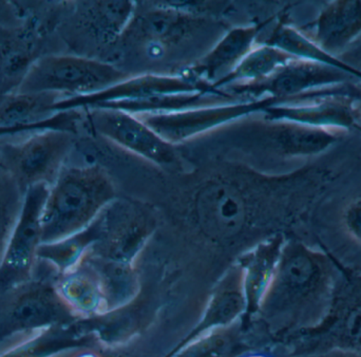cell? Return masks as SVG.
<instances>
[{"instance_id": "obj_22", "label": "cell", "mask_w": 361, "mask_h": 357, "mask_svg": "<svg viewBox=\"0 0 361 357\" xmlns=\"http://www.w3.org/2000/svg\"><path fill=\"white\" fill-rule=\"evenodd\" d=\"M25 198L16 180L0 165V263L23 212Z\"/></svg>"}, {"instance_id": "obj_23", "label": "cell", "mask_w": 361, "mask_h": 357, "mask_svg": "<svg viewBox=\"0 0 361 357\" xmlns=\"http://www.w3.org/2000/svg\"><path fill=\"white\" fill-rule=\"evenodd\" d=\"M80 110H67L57 112L48 120L30 125L18 126H0V142L8 141V138L17 135H29L44 131H63L75 135L78 123L82 121Z\"/></svg>"}, {"instance_id": "obj_19", "label": "cell", "mask_w": 361, "mask_h": 357, "mask_svg": "<svg viewBox=\"0 0 361 357\" xmlns=\"http://www.w3.org/2000/svg\"><path fill=\"white\" fill-rule=\"evenodd\" d=\"M86 6L80 17L82 29L104 42L123 37L135 15V4L130 1H99Z\"/></svg>"}, {"instance_id": "obj_21", "label": "cell", "mask_w": 361, "mask_h": 357, "mask_svg": "<svg viewBox=\"0 0 361 357\" xmlns=\"http://www.w3.org/2000/svg\"><path fill=\"white\" fill-rule=\"evenodd\" d=\"M265 44L275 47L295 59L314 61L343 70L361 80V70L356 69L349 63L341 61L334 55L326 52L310 36L305 35L292 25H280Z\"/></svg>"}, {"instance_id": "obj_11", "label": "cell", "mask_w": 361, "mask_h": 357, "mask_svg": "<svg viewBox=\"0 0 361 357\" xmlns=\"http://www.w3.org/2000/svg\"><path fill=\"white\" fill-rule=\"evenodd\" d=\"M352 78H356L331 66L295 59L264 82L250 86H233L224 91L247 99L269 97L277 104L312 91L351 83Z\"/></svg>"}, {"instance_id": "obj_20", "label": "cell", "mask_w": 361, "mask_h": 357, "mask_svg": "<svg viewBox=\"0 0 361 357\" xmlns=\"http://www.w3.org/2000/svg\"><path fill=\"white\" fill-rule=\"evenodd\" d=\"M56 93L13 92L0 97V126L35 124L54 116L52 108L59 99Z\"/></svg>"}, {"instance_id": "obj_16", "label": "cell", "mask_w": 361, "mask_h": 357, "mask_svg": "<svg viewBox=\"0 0 361 357\" xmlns=\"http://www.w3.org/2000/svg\"><path fill=\"white\" fill-rule=\"evenodd\" d=\"M197 20L179 8H159L133 17L123 36L141 40L154 50L178 44L186 37Z\"/></svg>"}, {"instance_id": "obj_1", "label": "cell", "mask_w": 361, "mask_h": 357, "mask_svg": "<svg viewBox=\"0 0 361 357\" xmlns=\"http://www.w3.org/2000/svg\"><path fill=\"white\" fill-rule=\"evenodd\" d=\"M343 267L326 252L302 243L290 246L276 276V298L293 312L301 331L314 328L330 311Z\"/></svg>"}, {"instance_id": "obj_18", "label": "cell", "mask_w": 361, "mask_h": 357, "mask_svg": "<svg viewBox=\"0 0 361 357\" xmlns=\"http://www.w3.org/2000/svg\"><path fill=\"white\" fill-rule=\"evenodd\" d=\"M293 59L295 57L275 47L265 44L255 46L231 73L221 78L212 87L222 89L223 87L259 84L271 78Z\"/></svg>"}, {"instance_id": "obj_7", "label": "cell", "mask_w": 361, "mask_h": 357, "mask_svg": "<svg viewBox=\"0 0 361 357\" xmlns=\"http://www.w3.org/2000/svg\"><path fill=\"white\" fill-rule=\"evenodd\" d=\"M298 356L330 350L361 351V274L343 269L330 311L297 335Z\"/></svg>"}, {"instance_id": "obj_17", "label": "cell", "mask_w": 361, "mask_h": 357, "mask_svg": "<svg viewBox=\"0 0 361 357\" xmlns=\"http://www.w3.org/2000/svg\"><path fill=\"white\" fill-rule=\"evenodd\" d=\"M313 27L315 33L312 40L335 56L361 34V0L331 2Z\"/></svg>"}, {"instance_id": "obj_15", "label": "cell", "mask_w": 361, "mask_h": 357, "mask_svg": "<svg viewBox=\"0 0 361 357\" xmlns=\"http://www.w3.org/2000/svg\"><path fill=\"white\" fill-rule=\"evenodd\" d=\"M257 33L258 27L235 28L185 74L214 86L231 73L254 48Z\"/></svg>"}, {"instance_id": "obj_5", "label": "cell", "mask_w": 361, "mask_h": 357, "mask_svg": "<svg viewBox=\"0 0 361 357\" xmlns=\"http://www.w3.org/2000/svg\"><path fill=\"white\" fill-rule=\"evenodd\" d=\"M130 74L111 63L70 54H44L30 68L16 92L87 97L106 90Z\"/></svg>"}, {"instance_id": "obj_2", "label": "cell", "mask_w": 361, "mask_h": 357, "mask_svg": "<svg viewBox=\"0 0 361 357\" xmlns=\"http://www.w3.org/2000/svg\"><path fill=\"white\" fill-rule=\"evenodd\" d=\"M55 270L38 260L31 282L0 295V357H8L59 329L71 312L54 288Z\"/></svg>"}, {"instance_id": "obj_9", "label": "cell", "mask_w": 361, "mask_h": 357, "mask_svg": "<svg viewBox=\"0 0 361 357\" xmlns=\"http://www.w3.org/2000/svg\"><path fill=\"white\" fill-rule=\"evenodd\" d=\"M49 186L35 185L25 193L18 222L8 240L0 263V295L31 282L38 265L42 246V214Z\"/></svg>"}, {"instance_id": "obj_6", "label": "cell", "mask_w": 361, "mask_h": 357, "mask_svg": "<svg viewBox=\"0 0 361 357\" xmlns=\"http://www.w3.org/2000/svg\"><path fill=\"white\" fill-rule=\"evenodd\" d=\"M74 133L44 131L18 141L0 142V165L25 193L35 185L50 187L67 164Z\"/></svg>"}, {"instance_id": "obj_14", "label": "cell", "mask_w": 361, "mask_h": 357, "mask_svg": "<svg viewBox=\"0 0 361 357\" xmlns=\"http://www.w3.org/2000/svg\"><path fill=\"white\" fill-rule=\"evenodd\" d=\"M35 31L0 27V97L16 92L34 63L42 56Z\"/></svg>"}, {"instance_id": "obj_10", "label": "cell", "mask_w": 361, "mask_h": 357, "mask_svg": "<svg viewBox=\"0 0 361 357\" xmlns=\"http://www.w3.org/2000/svg\"><path fill=\"white\" fill-rule=\"evenodd\" d=\"M275 101L269 97L244 99L222 105L193 108L166 114H142L141 119L154 133L171 144L182 143L202 133L239 120L257 111H263Z\"/></svg>"}, {"instance_id": "obj_4", "label": "cell", "mask_w": 361, "mask_h": 357, "mask_svg": "<svg viewBox=\"0 0 361 357\" xmlns=\"http://www.w3.org/2000/svg\"><path fill=\"white\" fill-rule=\"evenodd\" d=\"M109 182L97 167L66 165L49 187L42 214V243L80 233L109 200Z\"/></svg>"}, {"instance_id": "obj_12", "label": "cell", "mask_w": 361, "mask_h": 357, "mask_svg": "<svg viewBox=\"0 0 361 357\" xmlns=\"http://www.w3.org/2000/svg\"><path fill=\"white\" fill-rule=\"evenodd\" d=\"M86 111L91 127L112 143L160 164H171L176 160L173 144L162 139L137 116L108 108Z\"/></svg>"}, {"instance_id": "obj_24", "label": "cell", "mask_w": 361, "mask_h": 357, "mask_svg": "<svg viewBox=\"0 0 361 357\" xmlns=\"http://www.w3.org/2000/svg\"><path fill=\"white\" fill-rule=\"evenodd\" d=\"M299 357H361V351L354 350H330V351L320 352V353L307 354Z\"/></svg>"}, {"instance_id": "obj_3", "label": "cell", "mask_w": 361, "mask_h": 357, "mask_svg": "<svg viewBox=\"0 0 361 357\" xmlns=\"http://www.w3.org/2000/svg\"><path fill=\"white\" fill-rule=\"evenodd\" d=\"M214 90V87L190 76L145 75L128 78L106 90L87 97H63L52 110H122L133 116L166 114L190 109L195 105V93Z\"/></svg>"}, {"instance_id": "obj_8", "label": "cell", "mask_w": 361, "mask_h": 357, "mask_svg": "<svg viewBox=\"0 0 361 357\" xmlns=\"http://www.w3.org/2000/svg\"><path fill=\"white\" fill-rule=\"evenodd\" d=\"M360 101L361 89L353 83H347L273 104L263 112L265 120L337 131L354 126Z\"/></svg>"}, {"instance_id": "obj_13", "label": "cell", "mask_w": 361, "mask_h": 357, "mask_svg": "<svg viewBox=\"0 0 361 357\" xmlns=\"http://www.w3.org/2000/svg\"><path fill=\"white\" fill-rule=\"evenodd\" d=\"M257 138L279 155L317 156L338 140L336 131L314 128L296 123L265 120L257 127Z\"/></svg>"}]
</instances>
